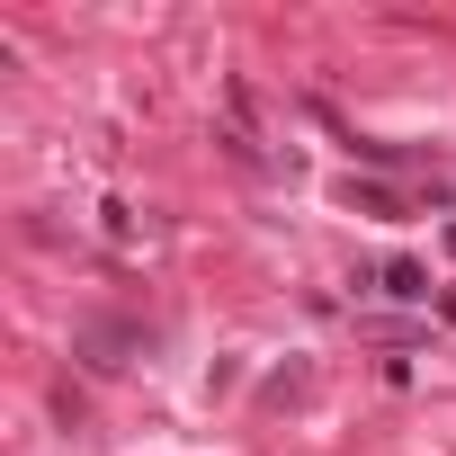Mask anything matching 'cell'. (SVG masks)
I'll use <instances>...</instances> for the list:
<instances>
[{
    "label": "cell",
    "instance_id": "2",
    "mask_svg": "<svg viewBox=\"0 0 456 456\" xmlns=\"http://www.w3.org/2000/svg\"><path fill=\"white\" fill-rule=\"evenodd\" d=\"M358 296H385V305H429V269H420V260H385V269H358Z\"/></svg>",
    "mask_w": 456,
    "mask_h": 456
},
{
    "label": "cell",
    "instance_id": "3",
    "mask_svg": "<svg viewBox=\"0 0 456 456\" xmlns=\"http://www.w3.org/2000/svg\"><path fill=\"white\" fill-rule=\"evenodd\" d=\"M340 197H349L358 215H385V224H403V188H385V179H358V170H349V188H340Z\"/></svg>",
    "mask_w": 456,
    "mask_h": 456
},
{
    "label": "cell",
    "instance_id": "1",
    "mask_svg": "<svg viewBox=\"0 0 456 456\" xmlns=\"http://www.w3.org/2000/svg\"><path fill=\"white\" fill-rule=\"evenodd\" d=\"M72 349H81L99 376H117V367H134V358H143V322H126V314H90Z\"/></svg>",
    "mask_w": 456,
    "mask_h": 456
},
{
    "label": "cell",
    "instance_id": "4",
    "mask_svg": "<svg viewBox=\"0 0 456 456\" xmlns=\"http://www.w3.org/2000/svg\"><path fill=\"white\" fill-rule=\"evenodd\" d=\"M447 251H456V224H447Z\"/></svg>",
    "mask_w": 456,
    "mask_h": 456
}]
</instances>
